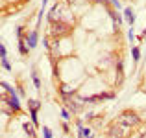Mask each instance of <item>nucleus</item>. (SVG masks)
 I'll list each match as a JSON object with an SVG mask.
<instances>
[{
	"instance_id": "f257e3e1",
	"label": "nucleus",
	"mask_w": 146,
	"mask_h": 138,
	"mask_svg": "<svg viewBox=\"0 0 146 138\" xmlns=\"http://www.w3.org/2000/svg\"><path fill=\"white\" fill-rule=\"evenodd\" d=\"M48 24H50L48 32L54 39H65V37H68L70 32H72V24L67 22V20H54V22H48Z\"/></svg>"
},
{
	"instance_id": "f03ea898",
	"label": "nucleus",
	"mask_w": 146,
	"mask_h": 138,
	"mask_svg": "<svg viewBox=\"0 0 146 138\" xmlns=\"http://www.w3.org/2000/svg\"><path fill=\"white\" fill-rule=\"evenodd\" d=\"M117 122L122 124V125H128V127H131V129L143 124L141 116L135 112V110H124V112H120V116L117 118Z\"/></svg>"
},
{
	"instance_id": "7ed1b4c3",
	"label": "nucleus",
	"mask_w": 146,
	"mask_h": 138,
	"mask_svg": "<svg viewBox=\"0 0 146 138\" xmlns=\"http://www.w3.org/2000/svg\"><path fill=\"white\" fill-rule=\"evenodd\" d=\"M129 131H131V127L115 122V124L109 127V131H107V136H109V138H128L129 136Z\"/></svg>"
},
{
	"instance_id": "20e7f679",
	"label": "nucleus",
	"mask_w": 146,
	"mask_h": 138,
	"mask_svg": "<svg viewBox=\"0 0 146 138\" xmlns=\"http://www.w3.org/2000/svg\"><path fill=\"white\" fill-rule=\"evenodd\" d=\"M6 99H7V105H9V109L13 110V114L22 112V103H21V99H19V94H17V92H15V94H7Z\"/></svg>"
},
{
	"instance_id": "39448f33",
	"label": "nucleus",
	"mask_w": 146,
	"mask_h": 138,
	"mask_svg": "<svg viewBox=\"0 0 146 138\" xmlns=\"http://www.w3.org/2000/svg\"><path fill=\"white\" fill-rule=\"evenodd\" d=\"M57 92H59V96L63 99H68V98H74L76 94H78V90L74 89V87L67 85V83H59V89H57Z\"/></svg>"
},
{
	"instance_id": "423d86ee",
	"label": "nucleus",
	"mask_w": 146,
	"mask_h": 138,
	"mask_svg": "<svg viewBox=\"0 0 146 138\" xmlns=\"http://www.w3.org/2000/svg\"><path fill=\"white\" fill-rule=\"evenodd\" d=\"M24 41H26V44L30 46V50H33L37 46V43H39V32H37V30L28 32V33H26V37H24Z\"/></svg>"
},
{
	"instance_id": "0eeeda50",
	"label": "nucleus",
	"mask_w": 146,
	"mask_h": 138,
	"mask_svg": "<svg viewBox=\"0 0 146 138\" xmlns=\"http://www.w3.org/2000/svg\"><path fill=\"white\" fill-rule=\"evenodd\" d=\"M107 15L111 17V20H113L115 24L122 26V22H124V17H122V15L118 13V9H113V7H107Z\"/></svg>"
},
{
	"instance_id": "6e6552de",
	"label": "nucleus",
	"mask_w": 146,
	"mask_h": 138,
	"mask_svg": "<svg viewBox=\"0 0 146 138\" xmlns=\"http://www.w3.org/2000/svg\"><path fill=\"white\" fill-rule=\"evenodd\" d=\"M65 101V107H67L68 110H70V112H80V110H82V103H78V101H74V99L72 98H68V99H63Z\"/></svg>"
},
{
	"instance_id": "1a4fd4ad",
	"label": "nucleus",
	"mask_w": 146,
	"mask_h": 138,
	"mask_svg": "<svg viewBox=\"0 0 146 138\" xmlns=\"http://www.w3.org/2000/svg\"><path fill=\"white\" fill-rule=\"evenodd\" d=\"M22 129L26 133V138H37V133H35V125L32 122H24L22 124Z\"/></svg>"
},
{
	"instance_id": "9d476101",
	"label": "nucleus",
	"mask_w": 146,
	"mask_h": 138,
	"mask_svg": "<svg viewBox=\"0 0 146 138\" xmlns=\"http://www.w3.org/2000/svg\"><path fill=\"white\" fill-rule=\"evenodd\" d=\"M124 20L128 22L129 26H133V22H135V13H133L131 7H126L124 9Z\"/></svg>"
},
{
	"instance_id": "9b49d317",
	"label": "nucleus",
	"mask_w": 146,
	"mask_h": 138,
	"mask_svg": "<svg viewBox=\"0 0 146 138\" xmlns=\"http://www.w3.org/2000/svg\"><path fill=\"white\" fill-rule=\"evenodd\" d=\"M17 48H19V53H21V55H28V52H30V46L26 44V41H24V39H19V43H17Z\"/></svg>"
},
{
	"instance_id": "f8f14e48",
	"label": "nucleus",
	"mask_w": 146,
	"mask_h": 138,
	"mask_svg": "<svg viewBox=\"0 0 146 138\" xmlns=\"http://www.w3.org/2000/svg\"><path fill=\"white\" fill-rule=\"evenodd\" d=\"M43 107V103L39 99H28V110H39Z\"/></svg>"
},
{
	"instance_id": "ddd939ff",
	"label": "nucleus",
	"mask_w": 146,
	"mask_h": 138,
	"mask_svg": "<svg viewBox=\"0 0 146 138\" xmlns=\"http://www.w3.org/2000/svg\"><path fill=\"white\" fill-rule=\"evenodd\" d=\"M30 76H32V81H33V85H35V89L41 90V79H39V74H37L35 70H32V74H30Z\"/></svg>"
},
{
	"instance_id": "4468645a",
	"label": "nucleus",
	"mask_w": 146,
	"mask_h": 138,
	"mask_svg": "<svg viewBox=\"0 0 146 138\" xmlns=\"http://www.w3.org/2000/svg\"><path fill=\"white\" fill-rule=\"evenodd\" d=\"M91 135H93V131H91L89 127H82L78 131V138H89Z\"/></svg>"
},
{
	"instance_id": "2eb2a0df",
	"label": "nucleus",
	"mask_w": 146,
	"mask_h": 138,
	"mask_svg": "<svg viewBox=\"0 0 146 138\" xmlns=\"http://www.w3.org/2000/svg\"><path fill=\"white\" fill-rule=\"evenodd\" d=\"M30 122L33 125H39V110H30Z\"/></svg>"
},
{
	"instance_id": "dca6fc26",
	"label": "nucleus",
	"mask_w": 146,
	"mask_h": 138,
	"mask_svg": "<svg viewBox=\"0 0 146 138\" xmlns=\"http://www.w3.org/2000/svg\"><path fill=\"white\" fill-rule=\"evenodd\" d=\"M131 55H133V61L139 63V59H141V48H139V46H133V48H131Z\"/></svg>"
},
{
	"instance_id": "f3484780",
	"label": "nucleus",
	"mask_w": 146,
	"mask_h": 138,
	"mask_svg": "<svg viewBox=\"0 0 146 138\" xmlns=\"http://www.w3.org/2000/svg\"><path fill=\"white\" fill-rule=\"evenodd\" d=\"M61 118H63L65 122H68V120H70V110H68L67 107H63V109H61Z\"/></svg>"
},
{
	"instance_id": "a211bd4d",
	"label": "nucleus",
	"mask_w": 146,
	"mask_h": 138,
	"mask_svg": "<svg viewBox=\"0 0 146 138\" xmlns=\"http://www.w3.org/2000/svg\"><path fill=\"white\" fill-rule=\"evenodd\" d=\"M0 64H2V66L6 68L7 72H11V70H13V68H11V63L7 61V57H4V59H0Z\"/></svg>"
},
{
	"instance_id": "6ab92c4d",
	"label": "nucleus",
	"mask_w": 146,
	"mask_h": 138,
	"mask_svg": "<svg viewBox=\"0 0 146 138\" xmlns=\"http://www.w3.org/2000/svg\"><path fill=\"white\" fill-rule=\"evenodd\" d=\"M89 0H67L68 6H82V4H87Z\"/></svg>"
},
{
	"instance_id": "aec40b11",
	"label": "nucleus",
	"mask_w": 146,
	"mask_h": 138,
	"mask_svg": "<svg viewBox=\"0 0 146 138\" xmlns=\"http://www.w3.org/2000/svg\"><path fill=\"white\" fill-rule=\"evenodd\" d=\"M26 33H24V26H17V39H24Z\"/></svg>"
},
{
	"instance_id": "412c9836",
	"label": "nucleus",
	"mask_w": 146,
	"mask_h": 138,
	"mask_svg": "<svg viewBox=\"0 0 146 138\" xmlns=\"http://www.w3.org/2000/svg\"><path fill=\"white\" fill-rule=\"evenodd\" d=\"M109 6L113 7V9H120L122 4H120V0H109Z\"/></svg>"
},
{
	"instance_id": "4be33fe9",
	"label": "nucleus",
	"mask_w": 146,
	"mask_h": 138,
	"mask_svg": "<svg viewBox=\"0 0 146 138\" xmlns=\"http://www.w3.org/2000/svg\"><path fill=\"white\" fill-rule=\"evenodd\" d=\"M43 136L44 138H52V131H50V127H46V125H43Z\"/></svg>"
},
{
	"instance_id": "5701e85b",
	"label": "nucleus",
	"mask_w": 146,
	"mask_h": 138,
	"mask_svg": "<svg viewBox=\"0 0 146 138\" xmlns=\"http://www.w3.org/2000/svg\"><path fill=\"white\" fill-rule=\"evenodd\" d=\"M4 57H7V52H6V46L0 43V59H4Z\"/></svg>"
},
{
	"instance_id": "b1692460",
	"label": "nucleus",
	"mask_w": 146,
	"mask_h": 138,
	"mask_svg": "<svg viewBox=\"0 0 146 138\" xmlns=\"http://www.w3.org/2000/svg\"><path fill=\"white\" fill-rule=\"evenodd\" d=\"M61 129H63V131L68 135V133H70V127H68V122H65V120H63V124H61Z\"/></svg>"
},
{
	"instance_id": "393cba45",
	"label": "nucleus",
	"mask_w": 146,
	"mask_h": 138,
	"mask_svg": "<svg viewBox=\"0 0 146 138\" xmlns=\"http://www.w3.org/2000/svg\"><path fill=\"white\" fill-rule=\"evenodd\" d=\"M43 46H44V48H46V50H50V46H52V44H50L48 37H43Z\"/></svg>"
},
{
	"instance_id": "a878e982",
	"label": "nucleus",
	"mask_w": 146,
	"mask_h": 138,
	"mask_svg": "<svg viewBox=\"0 0 146 138\" xmlns=\"http://www.w3.org/2000/svg\"><path fill=\"white\" fill-rule=\"evenodd\" d=\"M128 39H129V41L135 39V32H133V28H129V30H128Z\"/></svg>"
},
{
	"instance_id": "bb28decb",
	"label": "nucleus",
	"mask_w": 146,
	"mask_h": 138,
	"mask_svg": "<svg viewBox=\"0 0 146 138\" xmlns=\"http://www.w3.org/2000/svg\"><path fill=\"white\" fill-rule=\"evenodd\" d=\"M93 2H96V4H102V6L109 7V0H93Z\"/></svg>"
},
{
	"instance_id": "cd10ccee",
	"label": "nucleus",
	"mask_w": 146,
	"mask_h": 138,
	"mask_svg": "<svg viewBox=\"0 0 146 138\" xmlns=\"http://www.w3.org/2000/svg\"><path fill=\"white\" fill-rule=\"evenodd\" d=\"M82 127H83V120H76V129L80 131Z\"/></svg>"
},
{
	"instance_id": "c85d7f7f",
	"label": "nucleus",
	"mask_w": 146,
	"mask_h": 138,
	"mask_svg": "<svg viewBox=\"0 0 146 138\" xmlns=\"http://www.w3.org/2000/svg\"><path fill=\"white\" fill-rule=\"evenodd\" d=\"M139 138H146V129H144V131H141V133H139Z\"/></svg>"
},
{
	"instance_id": "c756f323",
	"label": "nucleus",
	"mask_w": 146,
	"mask_h": 138,
	"mask_svg": "<svg viewBox=\"0 0 146 138\" xmlns=\"http://www.w3.org/2000/svg\"><path fill=\"white\" fill-rule=\"evenodd\" d=\"M143 39H146V30H144L143 33H141V41H143Z\"/></svg>"
},
{
	"instance_id": "7c9ffc66",
	"label": "nucleus",
	"mask_w": 146,
	"mask_h": 138,
	"mask_svg": "<svg viewBox=\"0 0 146 138\" xmlns=\"http://www.w3.org/2000/svg\"><path fill=\"white\" fill-rule=\"evenodd\" d=\"M24 2H30V0H24Z\"/></svg>"
},
{
	"instance_id": "2f4dec72",
	"label": "nucleus",
	"mask_w": 146,
	"mask_h": 138,
	"mask_svg": "<svg viewBox=\"0 0 146 138\" xmlns=\"http://www.w3.org/2000/svg\"><path fill=\"white\" fill-rule=\"evenodd\" d=\"M89 138H93V135H91V136H89Z\"/></svg>"
}]
</instances>
